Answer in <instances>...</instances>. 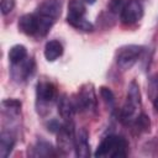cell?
<instances>
[{
  "instance_id": "6da1fadb",
  "label": "cell",
  "mask_w": 158,
  "mask_h": 158,
  "mask_svg": "<svg viewBox=\"0 0 158 158\" xmlns=\"http://www.w3.org/2000/svg\"><path fill=\"white\" fill-rule=\"evenodd\" d=\"M128 143L121 136H107L99 144L95 157H110V158H121L127 156Z\"/></svg>"
},
{
  "instance_id": "7a4b0ae2",
  "label": "cell",
  "mask_w": 158,
  "mask_h": 158,
  "mask_svg": "<svg viewBox=\"0 0 158 158\" xmlns=\"http://www.w3.org/2000/svg\"><path fill=\"white\" fill-rule=\"evenodd\" d=\"M60 14V4L57 0H46L37 9V17L40 22V36H46L56 19Z\"/></svg>"
},
{
  "instance_id": "3957f363",
  "label": "cell",
  "mask_w": 158,
  "mask_h": 158,
  "mask_svg": "<svg viewBox=\"0 0 158 158\" xmlns=\"http://www.w3.org/2000/svg\"><path fill=\"white\" fill-rule=\"evenodd\" d=\"M141 105V94H139V88L137 85L136 81H132L128 86V91H127V99L126 102L121 110V121L125 123L131 122L132 120H135V115L137 109Z\"/></svg>"
},
{
  "instance_id": "277c9868",
  "label": "cell",
  "mask_w": 158,
  "mask_h": 158,
  "mask_svg": "<svg viewBox=\"0 0 158 158\" xmlns=\"http://www.w3.org/2000/svg\"><path fill=\"white\" fill-rule=\"evenodd\" d=\"M143 48L137 44H130V46H123L117 51L116 56V63L120 69L122 70H128L131 69L135 63L138 60V58L142 54Z\"/></svg>"
},
{
  "instance_id": "5b68a950",
  "label": "cell",
  "mask_w": 158,
  "mask_h": 158,
  "mask_svg": "<svg viewBox=\"0 0 158 158\" xmlns=\"http://www.w3.org/2000/svg\"><path fill=\"white\" fill-rule=\"evenodd\" d=\"M73 105L74 109L79 111L94 110L96 106V98L94 89L91 86H83L80 91L77 94L75 99L73 100Z\"/></svg>"
},
{
  "instance_id": "8992f818",
  "label": "cell",
  "mask_w": 158,
  "mask_h": 158,
  "mask_svg": "<svg viewBox=\"0 0 158 158\" xmlns=\"http://www.w3.org/2000/svg\"><path fill=\"white\" fill-rule=\"evenodd\" d=\"M142 16H143V7L136 0H131L130 2L123 5L121 10V22L127 26L136 23L142 19Z\"/></svg>"
},
{
  "instance_id": "52a82bcc",
  "label": "cell",
  "mask_w": 158,
  "mask_h": 158,
  "mask_svg": "<svg viewBox=\"0 0 158 158\" xmlns=\"http://www.w3.org/2000/svg\"><path fill=\"white\" fill-rule=\"evenodd\" d=\"M74 138L75 135L73 132V123L72 121H65L58 131V147L65 153L69 152L74 148Z\"/></svg>"
},
{
  "instance_id": "ba28073f",
  "label": "cell",
  "mask_w": 158,
  "mask_h": 158,
  "mask_svg": "<svg viewBox=\"0 0 158 158\" xmlns=\"http://www.w3.org/2000/svg\"><path fill=\"white\" fill-rule=\"evenodd\" d=\"M35 72V62L32 58H25L22 62L12 64V77L19 81L27 80Z\"/></svg>"
},
{
  "instance_id": "9c48e42d",
  "label": "cell",
  "mask_w": 158,
  "mask_h": 158,
  "mask_svg": "<svg viewBox=\"0 0 158 158\" xmlns=\"http://www.w3.org/2000/svg\"><path fill=\"white\" fill-rule=\"evenodd\" d=\"M19 28L22 33L27 36L38 35L40 31V22L36 14H26L20 17L19 20Z\"/></svg>"
},
{
  "instance_id": "30bf717a",
  "label": "cell",
  "mask_w": 158,
  "mask_h": 158,
  "mask_svg": "<svg viewBox=\"0 0 158 158\" xmlns=\"http://www.w3.org/2000/svg\"><path fill=\"white\" fill-rule=\"evenodd\" d=\"M37 100L42 104H49L56 98V86L46 80H42L37 84Z\"/></svg>"
},
{
  "instance_id": "8fae6325",
  "label": "cell",
  "mask_w": 158,
  "mask_h": 158,
  "mask_svg": "<svg viewBox=\"0 0 158 158\" xmlns=\"http://www.w3.org/2000/svg\"><path fill=\"white\" fill-rule=\"evenodd\" d=\"M74 148H75V153L78 157H81V158L89 157L90 149H89V143H88V133L84 128H80L75 133Z\"/></svg>"
},
{
  "instance_id": "7c38bea8",
  "label": "cell",
  "mask_w": 158,
  "mask_h": 158,
  "mask_svg": "<svg viewBox=\"0 0 158 158\" xmlns=\"http://www.w3.org/2000/svg\"><path fill=\"white\" fill-rule=\"evenodd\" d=\"M63 54V46L60 44L59 41H49L44 46V57L47 60L53 62L57 58H59Z\"/></svg>"
},
{
  "instance_id": "4fadbf2b",
  "label": "cell",
  "mask_w": 158,
  "mask_h": 158,
  "mask_svg": "<svg viewBox=\"0 0 158 158\" xmlns=\"http://www.w3.org/2000/svg\"><path fill=\"white\" fill-rule=\"evenodd\" d=\"M58 111H59L60 116H62L65 121H72L73 114H74V111H75L74 105H73V101L69 100L65 95H63V96L59 99V102H58Z\"/></svg>"
},
{
  "instance_id": "5bb4252c",
  "label": "cell",
  "mask_w": 158,
  "mask_h": 158,
  "mask_svg": "<svg viewBox=\"0 0 158 158\" xmlns=\"http://www.w3.org/2000/svg\"><path fill=\"white\" fill-rule=\"evenodd\" d=\"M15 146V138L10 132H2L0 137V157L6 158Z\"/></svg>"
},
{
  "instance_id": "9a60e30c",
  "label": "cell",
  "mask_w": 158,
  "mask_h": 158,
  "mask_svg": "<svg viewBox=\"0 0 158 158\" xmlns=\"http://www.w3.org/2000/svg\"><path fill=\"white\" fill-rule=\"evenodd\" d=\"M31 156H33V157H51V156H56V152L48 142L40 141L33 146Z\"/></svg>"
},
{
  "instance_id": "2e32d148",
  "label": "cell",
  "mask_w": 158,
  "mask_h": 158,
  "mask_svg": "<svg viewBox=\"0 0 158 158\" xmlns=\"http://www.w3.org/2000/svg\"><path fill=\"white\" fill-rule=\"evenodd\" d=\"M25 58H27V49L22 44H16L10 48L9 51V59L12 64L22 62Z\"/></svg>"
},
{
  "instance_id": "e0dca14e",
  "label": "cell",
  "mask_w": 158,
  "mask_h": 158,
  "mask_svg": "<svg viewBox=\"0 0 158 158\" xmlns=\"http://www.w3.org/2000/svg\"><path fill=\"white\" fill-rule=\"evenodd\" d=\"M67 22L70 26H73L78 30H81V31H86V32L93 31V25L88 20H85L84 16L83 17H69V16H67Z\"/></svg>"
},
{
  "instance_id": "ac0fdd59",
  "label": "cell",
  "mask_w": 158,
  "mask_h": 158,
  "mask_svg": "<svg viewBox=\"0 0 158 158\" xmlns=\"http://www.w3.org/2000/svg\"><path fill=\"white\" fill-rule=\"evenodd\" d=\"M85 15V6L79 0H70L68 5L69 17H83Z\"/></svg>"
},
{
  "instance_id": "d6986e66",
  "label": "cell",
  "mask_w": 158,
  "mask_h": 158,
  "mask_svg": "<svg viewBox=\"0 0 158 158\" xmlns=\"http://www.w3.org/2000/svg\"><path fill=\"white\" fill-rule=\"evenodd\" d=\"M135 125L139 131H149V126H151L149 117H147L144 114H141L138 115V117L135 118Z\"/></svg>"
},
{
  "instance_id": "ffe728a7",
  "label": "cell",
  "mask_w": 158,
  "mask_h": 158,
  "mask_svg": "<svg viewBox=\"0 0 158 158\" xmlns=\"http://www.w3.org/2000/svg\"><path fill=\"white\" fill-rule=\"evenodd\" d=\"M2 106H4V110H7L10 111L11 114H19L20 112V107H21V102L15 100V99H7V100H4L2 101Z\"/></svg>"
},
{
  "instance_id": "44dd1931",
  "label": "cell",
  "mask_w": 158,
  "mask_h": 158,
  "mask_svg": "<svg viewBox=\"0 0 158 158\" xmlns=\"http://www.w3.org/2000/svg\"><path fill=\"white\" fill-rule=\"evenodd\" d=\"M151 95H152V102L158 112V74L152 79L151 81Z\"/></svg>"
},
{
  "instance_id": "7402d4cb",
  "label": "cell",
  "mask_w": 158,
  "mask_h": 158,
  "mask_svg": "<svg viewBox=\"0 0 158 158\" xmlns=\"http://www.w3.org/2000/svg\"><path fill=\"white\" fill-rule=\"evenodd\" d=\"M0 5H1V14L7 15L15 7V0H1Z\"/></svg>"
},
{
  "instance_id": "603a6c76",
  "label": "cell",
  "mask_w": 158,
  "mask_h": 158,
  "mask_svg": "<svg viewBox=\"0 0 158 158\" xmlns=\"http://www.w3.org/2000/svg\"><path fill=\"white\" fill-rule=\"evenodd\" d=\"M100 94H101L102 99H104L107 104H110V105L114 104V101H115V96H114V94H112V91H111L110 89L102 86V88H100Z\"/></svg>"
},
{
  "instance_id": "cb8c5ba5",
  "label": "cell",
  "mask_w": 158,
  "mask_h": 158,
  "mask_svg": "<svg viewBox=\"0 0 158 158\" xmlns=\"http://www.w3.org/2000/svg\"><path fill=\"white\" fill-rule=\"evenodd\" d=\"M83 1H85L86 4H94L96 0H83Z\"/></svg>"
}]
</instances>
